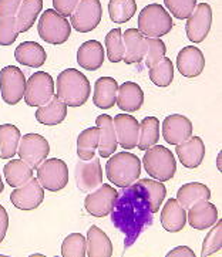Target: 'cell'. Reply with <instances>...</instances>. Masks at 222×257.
Returning <instances> with one entry per match:
<instances>
[{"mask_svg":"<svg viewBox=\"0 0 222 257\" xmlns=\"http://www.w3.org/2000/svg\"><path fill=\"white\" fill-rule=\"evenodd\" d=\"M124 189L118 193L111 213L114 226L125 236V246H131L140 233L153 223V202L145 179L135 181Z\"/></svg>","mask_w":222,"mask_h":257,"instance_id":"6da1fadb","label":"cell"},{"mask_svg":"<svg viewBox=\"0 0 222 257\" xmlns=\"http://www.w3.org/2000/svg\"><path fill=\"white\" fill-rule=\"evenodd\" d=\"M91 92V85L89 78L82 71L67 68L63 70L57 77V95L64 101L67 107H82L84 105Z\"/></svg>","mask_w":222,"mask_h":257,"instance_id":"7a4b0ae2","label":"cell"},{"mask_svg":"<svg viewBox=\"0 0 222 257\" xmlns=\"http://www.w3.org/2000/svg\"><path fill=\"white\" fill-rule=\"evenodd\" d=\"M106 175L113 185L124 189L140 179V158L131 152H118L107 161Z\"/></svg>","mask_w":222,"mask_h":257,"instance_id":"3957f363","label":"cell"},{"mask_svg":"<svg viewBox=\"0 0 222 257\" xmlns=\"http://www.w3.org/2000/svg\"><path fill=\"white\" fill-rule=\"evenodd\" d=\"M142 165L145 172L160 182L173 179L177 172V161L174 154L163 145H154L148 148L142 158Z\"/></svg>","mask_w":222,"mask_h":257,"instance_id":"277c9868","label":"cell"},{"mask_svg":"<svg viewBox=\"0 0 222 257\" xmlns=\"http://www.w3.org/2000/svg\"><path fill=\"white\" fill-rule=\"evenodd\" d=\"M173 17L161 5H148L140 12L138 30L145 37H163L173 30Z\"/></svg>","mask_w":222,"mask_h":257,"instance_id":"5b68a950","label":"cell"},{"mask_svg":"<svg viewBox=\"0 0 222 257\" xmlns=\"http://www.w3.org/2000/svg\"><path fill=\"white\" fill-rule=\"evenodd\" d=\"M37 32L41 40L57 46L68 40L71 34V25L67 22L66 17L61 16L54 9H47L44 13H41Z\"/></svg>","mask_w":222,"mask_h":257,"instance_id":"8992f818","label":"cell"},{"mask_svg":"<svg viewBox=\"0 0 222 257\" xmlns=\"http://www.w3.org/2000/svg\"><path fill=\"white\" fill-rule=\"evenodd\" d=\"M37 179L43 189H47L50 192L64 189L68 183V168L66 162L58 158H46L37 166Z\"/></svg>","mask_w":222,"mask_h":257,"instance_id":"52a82bcc","label":"cell"},{"mask_svg":"<svg viewBox=\"0 0 222 257\" xmlns=\"http://www.w3.org/2000/svg\"><path fill=\"white\" fill-rule=\"evenodd\" d=\"M54 95V81L49 73L37 71L26 81L25 101L29 107H40Z\"/></svg>","mask_w":222,"mask_h":257,"instance_id":"ba28073f","label":"cell"},{"mask_svg":"<svg viewBox=\"0 0 222 257\" xmlns=\"http://www.w3.org/2000/svg\"><path fill=\"white\" fill-rule=\"evenodd\" d=\"M2 98L9 105H16L25 97L26 77L23 71L15 66L5 67L0 71Z\"/></svg>","mask_w":222,"mask_h":257,"instance_id":"9c48e42d","label":"cell"},{"mask_svg":"<svg viewBox=\"0 0 222 257\" xmlns=\"http://www.w3.org/2000/svg\"><path fill=\"white\" fill-rule=\"evenodd\" d=\"M101 16L100 0H80L71 13V27L80 33H90L100 25Z\"/></svg>","mask_w":222,"mask_h":257,"instance_id":"30bf717a","label":"cell"},{"mask_svg":"<svg viewBox=\"0 0 222 257\" xmlns=\"http://www.w3.org/2000/svg\"><path fill=\"white\" fill-rule=\"evenodd\" d=\"M49 141L39 134H26L20 138L17 154L32 169H37V166L49 157Z\"/></svg>","mask_w":222,"mask_h":257,"instance_id":"8fae6325","label":"cell"},{"mask_svg":"<svg viewBox=\"0 0 222 257\" xmlns=\"http://www.w3.org/2000/svg\"><path fill=\"white\" fill-rule=\"evenodd\" d=\"M117 198V189L108 183H101L97 189L89 192V195L84 199V207L94 217H106L111 213Z\"/></svg>","mask_w":222,"mask_h":257,"instance_id":"7c38bea8","label":"cell"},{"mask_svg":"<svg viewBox=\"0 0 222 257\" xmlns=\"http://www.w3.org/2000/svg\"><path fill=\"white\" fill-rule=\"evenodd\" d=\"M212 25V9L208 3H199L195 6L191 16L187 19L185 32L189 42L201 43L206 39Z\"/></svg>","mask_w":222,"mask_h":257,"instance_id":"4fadbf2b","label":"cell"},{"mask_svg":"<svg viewBox=\"0 0 222 257\" xmlns=\"http://www.w3.org/2000/svg\"><path fill=\"white\" fill-rule=\"evenodd\" d=\"M74 178L77 188L82 192H89L97 189L103 183V169L99 158H91L90 161H79L74 169Z\"/></svg>","mask_w":222,"mask_h":257,"instance_id":"5bb4252c","label":"cell"},{"mask_svg":"<svg viewBox=\"0 0 222 257\" xmlns=\"http://www.w3.org/2000/svg\"><path fill=\"white\" fill-rule=\"evenodd\" d=\"M10 200L20 210H33L44 200V189L37 178H32L25 185L15 188L10 193Z\"/></svg>","mask_w":222,"mask_h":257,"instance_id":"9a60e30c","label":"cell"},{"mask_svg":"<svg viewBox=\"0 0 222 257\" xmlns=\"http://www.w3.org/2000/svg\"><path fill=\"white\" fill-rule=\"evenodd\" d=\"M117 142L123 150H134L138 144L140 122L128 114H118L113 118Z\"/></svg>","mask_w":222,"mask_h":257,"instance_id":"2e32d148","label":"cell"},{"mask_svg":"<svg viewBox=\"0 0 222 257\" xmlns=\"http://www.w3.org/2000/svg\"><path fill=\"white\" fill-rule=\"evenodd\" d=\"M192 135V122L185 115L173 114L163 121V138L171 145L187 141Z\"/></svg>","mask_w":222,"mask_h":257,"instance_id":"e0dca14e","label":"cell"},{"mask_svg":"<svg viewBox=\"0 0 222 257\" xmlns=\"http://www.w3.org/2000/svg\"><path fill=\"white\" fill-rule=\"evenodd\" d=\"M205 68V58L202 51L195 46L184 47L177 56V70L187 78L198 77Z\"/></svg>","mask_w":222,"mask_h":257,"instance_id":"ac0fdd59","label":"cell"},{"mask_svg":"<svg viewBox=\"0 0 222 257\" xmlns=\"http://www.w3.org/2000/svg\"><path fill=\"white\" fill-rule=\"evenodd\" d=\"M124 63L137 64L145 58L147 54V37L138 29H128L123 34Z\"/></svg>","mask_w":222,"mask_h":257,"instance_id":"d6986e66","label":"cell"},{"mask_svg":"<svg viewBox=\"0 0 222 257\" xmlns=\"http://www.w3.org/2000/svg\"><path fill=\"white\" fill-rule=\"evenodd\" d=\"M175 152L182 165L188 169H195L201 165L205 157V145L199 137H189L187 141L175 145Z\"/></svg>","mask_w":222,"mask_h":257,"instance_id":"ffe728a7","label":"cell"},{"mask_svg":"<svg viewBox=\"0 0 222 257\" xmlns=\"http://www.w3.org/2000/svg\"><path fill=\"white\" fill-rule=\"evenodd\" d=\"M218 220V210L209 200H201L188 209L187 222L197 230H206Z\"/></svg>","mask_w":222,"mask_h":257,"instance_id":"44dd1931","label":"cell"},{"mask_svg":"<svg viewBox=\"0 0 222 257\" xmlns=\"http://www.w3.org/2000/svg\"><path fill=\"white\" fill-rule=\"evenodd\" d=\"M117 105L125 112H135L144 104V92L137 83L125 81L118 85L117 92Z\"/></svg>","mask_w":222,"mask_h":257,"instance_id":"7402d4cb","label":"cell"},{"mask_svg":"<svg viewBox=\"0 0 222 257\" xmlns=\"http://www.w3.org/2000/svg\"><path fill=\"white\" fill-rule=\"evenodd\" d=\"M96 125L100 128L99 154L101 158L111 157L117 151V135H115L114 122L110 115H99L96 119Z\"/></svg>","mask_w":222,"mask_h":257,"instance_id":"603a6c76","label":"cell"},{"mask_svg":"<svg viewBox=\"0 0 222 257\" xmlns=\"http://www.w3.org/2000/svg\"><path fill=\"white\" fill-rule=\"evenodd\" d=\"M104 56V47L101 46V43L97 40H89L83 43L77 51V63L84 70L96 71L103 66Z\"/></svg>","mask_w":222,"mask_h":257,"instance_id":"cb8c5ba5","label":"cell"},{"mask_svg":"<svg viewBox=\"0 0 222 257\" xmlns=\"http://www.w3.org/2000/svg\"><path fill=\"white\" fill-rule=\"evenodd\" d=\"M187 223V209L180 205L177 199L167 200L161 212V224L167 232H181Z\"/></svg>","mask_w":222,"mask_h":257,"instance_id":"d4e9b609","label":"cell"},{"mask_svg":"<svg viewBox=\"0 0 222 257\" xmlns=\"http://www.w3.org/2000/svg\"><path fill=\"white\" fill-rule=\"evenodd\" d=\"M34 115H36V119L40 124L54 126V125H58L60 122L64 121V118L67 115V104L64 101L60 100L57 95L54 94L49 102L37 107V111H36Z\"/></svg>","mask_w":222,"mask_h":257,"instance_id":"484cf974","label":"cell"},{"mask_svg":"<svg viewBox=\"0 0 222 257\" xmlns=\"http://www.w3.org/2000/svg\"><path fill=\"white\" fill-rule=\"evenodd\" d=\"M118 92V83L113 77H100L94 84L93 102L101 109H108L114 107Z\"/></svg>","mask_w":222,"mask_h":257,"instance_id":"4316f807","label":"cell"},{"mask_svg":"<svg viewBox=\"0 0 222 257\" xmlns=\"http://www.w3.org/2000/svg\"><path fill=\"white\" fill-rule=\"evenodd\" d=\"M15 58L17 60V63H20L23 66L39 68L46 63L47 54L39 43L25 42L16 47Z\"/></svg>","mask_w":222,"mask_h":257,"instance_id":"83f0119b","label":"cell"},{"mask_svg":"<svg viewBox=\"0 0 222 257\" xmlns=\"http://www.w3.org/2000/svg\"><path fill=\"white\" fill-rule=\"evenodd\" d=\"M87 256L90 257H111L113 244L106 233L97 226H91L87 232Z\"/></svg>","mask_w":222,"mask_h":257,"instance_id":"f1b7e54d","label":"cell"},{"mask_svg":"<svg viewBox=\"0 0 222 257\" xmlns=\"http://www.w3.org/2000/svg\"><path fill=\"white\" fill-rule=\"evenodd\" d=\"M209 198H211L209 188L199 182L185 183L177 192V200L184 209H189L201 200H209Z\"/></svg>","mask_w":222,"mask_h":257,"instance_id":"f546056e","label":"cell"},{"mask_svg":"<svg viewBox=\"0 0 222 257\" xmlns=\"http://www.w3.org/2000/svg\"><path fill=\"white\" fill-rule=\"evenodd\" d=\"M43 0H22L16 15V23L19 33L29 32L41 13Z\"/></svg>","mask_w":222,"mask_h":257,"instance_id":"4dcf8cb0","label":"cell"},{"mask_svg":"<svg viewBox=\"0 0 222 257\" xmlns=\"http://www.w3.org/2000/svg\"><path fill=\"white\" fill-rule=\"evenodd\" d=\"M3 174L8 185L12 188H19L33 178V169L22 159H13L5 165Z\"/></svg>","mask_w":222,"mask_h":257,"instance_id":"1f68e13d","label":"cell"},{"mask_svg":"<svg viewBox=\"0 0 222 257\" xmlns=\"http://www.w3.org/2000/svg\"><path fill=\"white\" fill-rule=\"evenodd\" d=\"M22 134L12 124L0 125V158L12 159L17 154Z\"/></svg>","mask_w":222,"mask_h":257,"instance_id":"d6a6232c","label":"cell"},{"mask_svg":"<svg viewBox=\"0 0 222 257\" xmlns=\"http://www.w3.org/2000/svg\"><path fill=\"white\" fill-rule=\"evenodd\" d=\"M99 138L100 128L97 125L80 133L77 138V155L82 161H90L91 158H94L99 148Z\"/></svg>","mask_w":222,"mask_h":257,"instance_id":"836d02e7","label":"cell"},{"mask_svg":"<svg viewBox=\"0 0 222 257\" xmlns=\"http://www.w3.org/2000/svg\"><path fill=\"white\" fill-rule=\"evenodd\" d=\"M160 121L156 116H147L140 122V135L137 147L140 151H147L148 148L157 145L160 140Z\"/></svg>","mask_w":222,"mask_h":257,"instance_id":"e575fe53","label":"cell"},{"mask_svg":"<svg viewBox=\"0 0 222 257\" xmlns=\"http://www.w3.org/2000/svg\"><path fill=\"white\" fill-rule=\"evenodd\" d=\"M135 13H137L135 0H110L108 3L110 19L117 25L127 23L128 20H131Z\"/></svg>","mask_w":222,"mask_h":257,"instance_id":"d590c367","label":"cell"},{"mask_svg":"<svg viewBox=\"0 0 222 257\" xmlns=\"http://www.w3.org/2000/svg\"><path fill=\"white\" fill-rule=\"evenodd\" d=\"M150 80L157 87H168L174 81V64L170 58H163L158 64L150 68Z\"/></svg>","mask_w":222,"mask_h":257,"instance_id":"8d00e7d4","label":"cell"},{"mask_svg":"<svg viewBox=\"0 0 222 257\" xmlns=\"http://www.w3.org/2000/svg\"><path fill=\"white\" fill-rule=\"evenodd\" d=\"M63 257H86L87 256V240L82 233H71L61 243Z\"/></svg>","mask_w":222,"mask_h":257,"instance_id":"74e56055","label":"cell"},{"mask_svg":"<svg viewBox=\"0 0 222 257\" xmlns=\"http://www.w3.org/2000/svg\"><path fill=\"white\" fill-rule=\"evenodd\" d=\"M106 50H107V58L111 63H118L124 58V42L123 32L121 29H113L106 36Z\"/></svg>","mask_w":222,"mask_h":257,"instance_id":"f35d334b","label":"cell"},{"mask_svg":"<svg viewBox=\"0 0 222 257\" xmlns=\"http://www.w3.org/2000/svg\"><path fill=\"white\" fill-rule=\"evenodd\" d=\"M211 230L205 236V240L202 243V251L201 256L206 257L214 254L216 251H221L222 249V220H216L215 224L209 227Z\"/></svg>","mask_w":222,"mask_h":257,"instance_id":"ab89813d","label":"cell"},{"mask_svg":"<svg viewBox=\"0 0 222 257\" xmlns=\"http://www.w3.org/2000/svg\"><path fill=\"white\" fill-rule=\"evenodd\" d=\"M167 47L165 43L160 37H147V54H145V64L148 68L158 64L165 57Z\"/></svg>","mask_w":222,"mask_h":257,"instance_id":"60d3db41","label":"cell"},{"mask_svg":"<svg viewBox=\"0 0 222 257\" xmlns=\"http://www.w3.org/2000/svg\"><path fill=\"white\" fill-rule=\"evenodd\" d=\"M16 17L0 19V46H12L19 37Z\"/></svg>","mask_w":222,"mask_h":257,"instance_id":"b9f144b4","label":"cell"},{"mask_svg":"<svg viewBox=\"0 0 222 257\" xmlns=\"http://www.w3.org/2000/svg\"><path fill=\"white\" fill-rule=\"evenodd\" d=\"M164 5L173 13L174 17L185 20L191 16L197 6V0H164Z\"/></svg>","mask_w":222,"mask_h":257,"instance_id":"7bdbcfd3","label":"cell"},{"mask_svg":"<svg viewBox=\"0 0 222 257\" xmlns=\"http://www.w3.org/2000/svg\"><path fill=\"white\" fill-rule=\"evenodd\" d=\"M22 0H0V19L16 17Z\"/></svg>","mask_w":222,"mask_h":257,"instance_id":"ee69618b","label":"cell"},{"mask_svg":"<svg viewBox=\"0 0 222 257\" xmlns=\"http://www.w3.org/2000/svg\"><path fill=\"white\" fill-rule=\"evenodd\" d=\"M79 2L80 0H53V6H54V10L61 16L68 17L71 16Z\"/></svg>","mask_w":222,"mask_h":257,"instance_id":"f6af8a7d","label":"cell"},{"mask_svg":"<svg viewBox=\"0 0 222 257\" xmlns=\"http://www.w3.org/2000/svg\"><path fill=\"white\" fill-rule=\"evenodd\" d=\"M9 227V215L8 210L0 205V243L6 237Z\"/></svg>","mask_w":222,"mask_h":257,"instance_id":"bcb514c9","label":"cell"},{"mask_svg":"<svg viewBox=\"0 0 222 257\" xmlns=\"http://www.w3.org/2000/svg\"><path fill=\"white\" fill-rule=\"evenodd\" d=\"M195 257V253L187 246H178L167 253V257Z\"/></svg>","mask_w":222,"mask_h":257,"instance_id":"7dc6e473","label":"cell"},{"mask_svg":"<svg viewBox=\"0 0 222 257\" xmlns=\"http://www.w3.org/2000/svg\"><path fill=\"white\" fill-rule=\"evenodd\" d=\"M216 166H218V169L221 171V152H219V155L216 158Z\"/></svg>","mask_w":222,"mask_h":257,"instance_id":"c3c4849f","label":"cell"},{"mask_svg":"<svg viewBox=\"0 0 222 257\" xmlns=\"http://www.w3.org/2000/svg\"><path fill=\"white\" fill-rule=\"evenodd\" d=\"M5 191V186H3V181H2V175H0V193Z\"/></svg>","mask_w":222,"mask_h":257,"instance_id":"681fc988","label":"cell"}]
</instances>
